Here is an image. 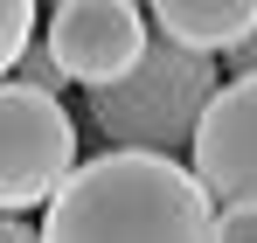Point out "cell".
I'll list each match as a JSON object with an SVG mask.
<instances>
[{"instance_id":"1","label":"cell","mask_w":257,"mask_h":243,"mask_svg":"<svg viewBox=\"0 0 257 243\" xmlns=\"http://www.w3.org/2000/svg\"><path fill=\"white\" fill-rule=\"evenodd\" d=\"M42 243H215V202L167 153H97L49 202Z\"/></svg>"},{"instance_id":"2","label":"cell","mask_w":257,"mask_h":243,"mask_svg":"<svg viewBox=\"0 0 257 243\" xmlns=\"http://www.w3.org/2000/svg\"><path fill=\"white\" fill-rule=\"evenodd\" d=\"M215 56H195V49H174V42L153 35L146 63L132 70L125 83L111 90H90V118L111 139V153H181L195 146V132L215 104Z\"/></svg>"},{"instance_id":"3","label":"cell","mask_w":257,"mask_h":243,"mask_svg":"<svg viewBox=\"0 0 257 243\" xmlns=\"http://www.w3.org/2000/svg\"><path fill=\"white\" fill-rule=\"evenodd\" d=\"M77 167V118L63 111V97L0 83V215L56 202Z\"/></svg>"},{"instance_id":"4","label":"cell","mask_w":257,"mask_h":243,"mask_svg":"<svg viewBox=\"0 0 257 243\" xmlns=\"http://www.w3.org/2000/svg\"><path fill=\"white\" fill-rule=\"evenodd\" d=\"M42 49L56 56V70L70 83L111 90V83H125L132 70L146 63L153 21H146V7H132V0H70V7L49 14Z\"/></svg>"},{"instance_id":"5","label":"cell","mask_w":257,"mask_h":243,"mask_svg":"<svg viewBox=\"0 0 257 243\" xmlns=\"http://www.w3.org/2000/svg\"><path fill=\"white\" fill-rule=\"evenodd\" d=\"M188 153L215 208H257V77H229L215 90Z\"/></svg>"},{"instance_id":"6","label":"cell","mask_w":257,"mask_h":243,"mask_svg":"<svg viewBox=\"0 0 257 243\" xmlns=\"http://www.w3.org/2000/svg\"><path fill=\"white\" fill-rule=\"evenodd\" d=\"M153 35L195 56H236L257 35V0H160Z\"/></svg>"},{"instance_id":"7","label":"cell","mask_w":257,"mask_h":243,"mask_svg":"<svg viewBox=\"0 0 257 243\" xmlns=\"http://www.w3.org/2000/svg\"><path fill=\"white\" fill-rule=\"evenodd\" d=\"M35 42H42V14L28 0H0V83H7V70H21V56Z\"/></svg>"},{"instance_id":"8","label":"cell","mask_w":257,"mask_h":243,"mask_svg":"<svg viewBox=\"0 0 257 243\" xmlns=\"http://www.w3.org/2000/svg\"><path fill=\"white\" fill-rule=\"evenodd\" d=\"M14 83H28V90H42V97H63V70H56V56H49L42 42H35V49H28V56H21V70H14Z\"/></svg>"},{"instance_id":"9","label":"cell","mask_w":257,"mask_h":243,"mask_svg":"<svg viewBox=\"0 0 257 243\" xmlns=\"http://www.w3.org/2000/svg\"><path fill=\"white\" fill-rule=\"evenodd\" d=\"M215 243H257V208H215Z\"/></svg>"},{"instance_id":"10","label":"cell","mask_w":257,"mask_h":243,"mask_svg":"<svg viewBox=\"0 0 257 243\" xmlns=\"http://www.w3.org/2000/svg\"><path fill=\"white\" fill-rule=\"evenodd\" d=\"M0 243H42V229H28L21 215H0Z\"/></svg>"},{"instance_id":"11","label":"cell","mask_w":257,"mask_h":243,"mask_svg":"<svg viewBox=\"0 0 257 243\" xmlns=\"http://www.w3.org/2000/svg\"><path fill=\"white\" fill-rule=\"evenodd\" d=\"M229 63H236V77H257V35L243 42V49H236V56H229Z\"/></svg>"}]
</instances>
